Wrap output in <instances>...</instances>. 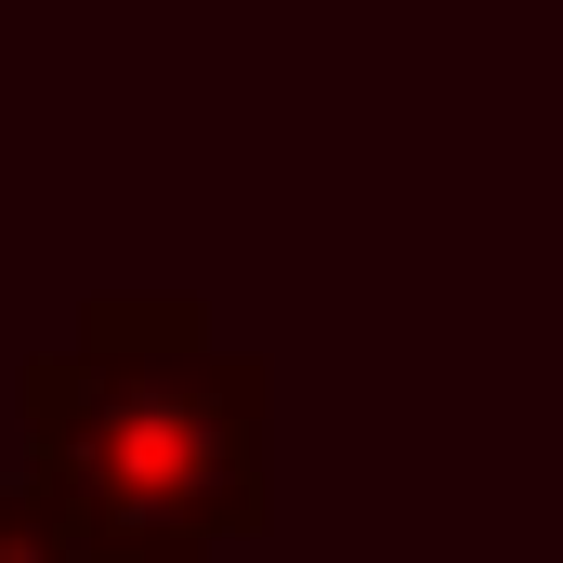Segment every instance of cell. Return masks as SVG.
<instances>
[{"instance_id": "cell-1", "label": "cell", "mask_w": 563, "mask_h": 563, "mask_svg": "<svg viewBox=\"0 0 563 563\" xmlns=\"http://www.w3.org/2000/svg\"><path fill=\"white\" fill-rule=\"evenodd\" d=\"M26 420V498L66 538L119 551H223L263 538L276 459H263V354L210 341V301L184 288H106L53 354L13 380Z\"/></svg>"}, {"instance_id": "cell-2", "label": "cell", "mask_w": 563, "mask_h": 563, "mask_svg": "<svg viewBox=\"0 0 563 563\" xmlns=\"http://www.w3.org/2000/svg\"><path fill=\"white\" fill-rule=\"evenodd\" d=\"M0 563H53V511L26 485H0Z\"/></svg>"}, {"instance_id": "cell-3", "label": "cell", "mask_w": 563, "mask_h": 563, "mask_svg": "<svg viewBox=\"0 0 563 563\" xmlns=\"http://www.w3.org/2000/svg\"><path fill=\"white\" fill-rule=\"evenodd\" d=\"M53 563H197V551H119V538H66L53 525Z\"/></svg>"}]
</instances>
